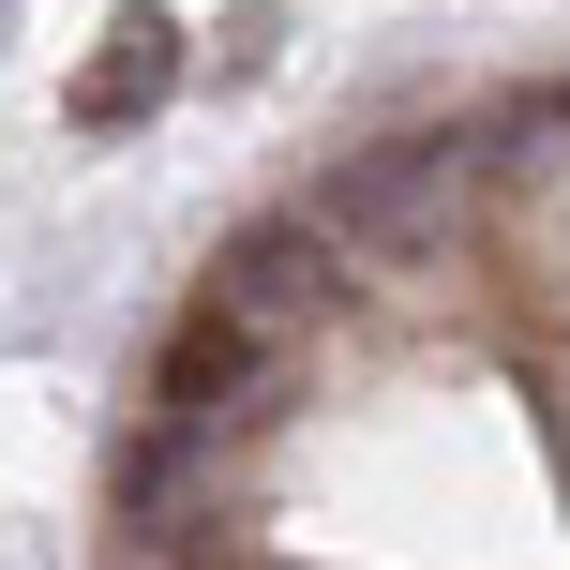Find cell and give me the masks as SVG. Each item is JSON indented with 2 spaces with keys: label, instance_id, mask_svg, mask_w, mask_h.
<instances>
[{
  "label": "cell",
  "instance_id": "7a4b0ae2",
  "mask_svg": "<svg viewBox=\"0 0 570 570\" xmlns=\"http://www.w3.org/2000/svg\"><path fill=\"white\" fill-rule=\"evenodd\" d=\"M271 405H285V345L240 331L226 301H196V315L166 331V361H150V421L196 435V451H226V435H256Z\"/></svg>",
  "mask_w": 570,
  "mask_h": 570
},
{
  "label": "cell",
  "instance_id": "6da1fadb",
  "mask_svg": "<svg viewBox=\"0 0 570 570\" xmlns=\"http://www.w3.org/2000/svg\"><path fill=\"white\" fill-rule=\"evenodd\" d=\"M465 196H481V150L465 136H361L315 180V226H331L345 256H375V271H421L435 240L465 226Z\"/></svg>",
  "mask_w": 570,
  "mask_h": 570
},
{
  "label": "cell",
  "instance_id": "5b68a950",
  "mask_svg": "<svg viewBox=\"0 0 570 570\" xmlns=\"http://www.w3.org/2000/svg\"><path fill=\"white\" fill-rule=\"evenodd\" d=\"M0 16H16V0H0Z\"/></svg>",
  "mask_w": 570,
  "mask_h": 570
},
{
  "label": "cell",
  "instance_id": "277c9868",
  "mask_svg": "<svg viewBox=\"0 0 570 570\" xmlns=\"http://www.w3.org/2000/svg\"><path fill=\"white\" fill-rule=\"evenodd\" d=\"M180 16L166 0H120L106 16V46H90V76H76V136H136V120H166V90H180Z\"/></svg>",
  "mask_w": 570,
  "mask_h": 570
},
{
  "label": "cell",
  "instance_id": "3957f363",
  "mask_svg": "<svg viewBox=\"0 0 570 570\" xmlns=\"http://www.w3.org/2000/svg\"><path fill=\"white\" fill-rule=\"evenodd\" d=\"M361 256H345L331 226H315V210H256V226H226V256H210V301L240 315V331H331L345 301H361V285H345Z\"/></svg>",
  "mask_w": 570,
  "mask_h": 570
}]
</instances>
